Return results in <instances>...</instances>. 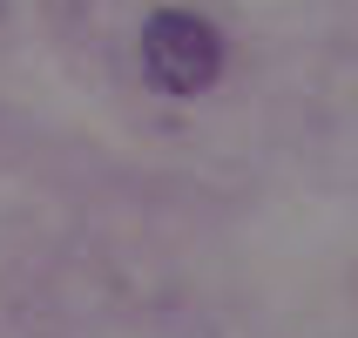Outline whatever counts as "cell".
Listing matches in <instances>:
<instances>
[{
	"label": "cell",
	"mask_w": 358,
	"mask_h": 338,
	"mask_svg": "<svg viewBox=\"0 0 358 338\" xmlns=\"http://www.w3.org/2000/svg\"><path fill=\"white\" fill-rule=\"evenodd\" d=\"M142 68L162 95H203L223 75V34L203 14L162 7V14L142 20Z\"/></svg>",
	"instance_id": "1"
}]
</instances>
